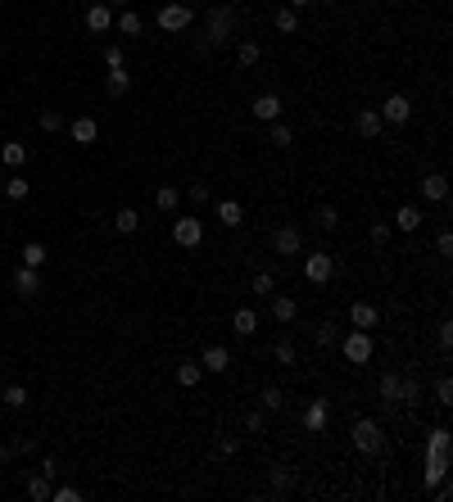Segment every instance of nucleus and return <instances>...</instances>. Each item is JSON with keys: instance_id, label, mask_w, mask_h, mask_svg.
Listing matches in <instances>:
<instances>
[{"instance_id": "obj_1", "label": "nucleus", "mask_w": 453, "mask_h": 502, "mask_svg": "<svg viewBox=\"0 0 453 502\" xmlns=\"http://www.w3.org/2000/svg\"><path fill=\"white\" fill-rule=\"evenodd\" d=\"M231 36H236V9H231V5H214V9H209V36L200 41V50L231 45Z\"/></svg>"}, {"instance_id": "obj_2", "label": "nucleus", "mask_w": 453, "mask_h": 502, "mask_svg": "<svg viewBox=\"0 0 453 502\" xmlns=\"http://www.w3.org/2000/svg\"><path fill=\"white\" fill-rule=\"evenodd\" d=\"M354 448H358V452H368V457H377V452L385 448V430H381L372 417L354 421Z\"/></svg>"}, {"instance_id": "obj_3", "label": "nucleus", "mask_w": 453, "mask_h": 502, "mask_svg": "<svg viewBox=\"0 0 453 502\" xmlns=\"http://www.w3.org/2000/svg\"><path fill=\"white\" fill-rule=\"evenodd\" d=\"M340 349H344V358H349L354 366H363V362H372V335L368 331H349L340 340Z\"/></svg>"}, {"instance_id": "obj_4", "label": "nucleus", "mask_w": 453, "mask_h": 502, "mask_svg": "<svg viewBox=\"0 0 453 502\" xmlns=\"http://www.w3.org/2000/svg\"><path fill=\"white\" fill-rule=\"evenodd\" d=\"M304 276H308L313 285H326V281L335 276V258L322 254V249H317V254H308V258H304Z\"/></svg>"}, {"instance_id": "obj_5", "label": "nucleus", "mask_w": 453, "mask_h": 502, "mask_svg": "<svg viewBox=\"0 0 453 502\" xmlns=\"http://www.w3.org/2000/svg\"><path fill=\"white\" fill-rule=\"evenodd\" d=\"M172 240H177L181 249H195L200 240H204V222L200 217H177L172 222Z\"/></svg>"}, {"instance_id": "obj_6", "label": "nucleus", "mask_w": 453, "mask_h": 502, "mask_svg": "<svg viewBox=\"0 0 453 502\" xmlns=\"http://www.w3.org/2000/svg\"><path fill=\"white\" fill-rule=\"evenodd\" d=\"M190 18L195 14H190L186 5H163L159 14H154V23H159L163 32H181V27H190Z\"/></svg>"}, {"instance_id": "obj_7", "label": "nucleus", "mask_w": 453, "mask_h": 502, "mask_svg": "<svg viewBox=\"0 0 453 502\" xmlns=\"http://www.w3.org/2000/svg\"><path fill=\"white\" fill-rule=\"evenodd\" d=\"M377 113H381V122H394V127H399V122L412 118V100H408V95H390Z\"/></svg>"}, {"instance_id": "obj_8", "label": "nucleus", "mask_w": 453, "mask_h": 502, "mask_svg": "<svg viewBox=\"0 0 453 502\" xmlns=\"http://www.w3.org/2000/svg\"><path fill=\"white\" fill-rule=\"evenodd\" d=\"M326 421H331V403H326V399H313V403L304 408V430H308V434H322Z\"/></svg>"}, {"instance_id": "obj_9", "label": "nucleus", "mask_w": 453, "mask_h": 502, "mask_svg": "<svg viewBox=\"0 0 453 502\" xmlns=\"http://www.w3.org/2000/svg\"><path fill=\"white\" fill-rule=\"evenodd\" d=\"M272 249H277L281 258L300 254V249H304V236H300V227H277V236H272Z\"/></svg>"}, {"instance_id": "obj_10", "label": "nucleus", "mask_w": 453, "mask_h": 502, "mask_svg": "<svg viewBox=\"0 0 453 502\" xmlns=\"http://www.w3.org/2000/svg\"><path fill=\"white\" fill-rule=\"evenodd\" d=\"M14 294H18V299H32V294H41V272L23 263V267L14 272Z\"/></svg>"}, {"instance_id": "obj_11", "label": "nucleus", "mask_w": 453, "mask_h": 502, "mask_svg": "<svg viewBox=\"0 0 453 502\" xmlns=\"http://www.w3.org/2000/svg\"><path fill=\"white\" fill-rule=\"evenodd\" d=\"M377 322H381L377 303H349V326H354V331H372Z\"/></svg>"}, {"instance_id": "obj_12", "label": "nucleus", "mask_w": 453, "mask_h": 502, "mask_svg": "<svg viewBox=\"0 0 453 502\" xmlns=\"http://www.w3.org/2000/svg\"><path fill=\"white\" fill-rule=\"evenodd\" d=\"M109 27H113V9L109 5H91V9H86V32L104 36Z\"/></svg>"}, {"instance_id": "obj_13", "label": "nucleus", "mask_w": 453, "mask_h": 502, "mask_svg": "<svg viewBox=\"0 0 453 502\" xmlns=\"http://www.w3.org/2000/svg\"><path fill=\"white\" fill-rule=\"evenodd\" d=\"M254 118L258 122H277V118H281V95H272V91L258 95V100H254Z\"/></svg>"}, {"instance_id": "obj_14", "label": "nucleus", "mask_w": 453, "mask_h": 502, "mask_svg": "<svg viewBox=\"0 0 453 502\" xmlns=\"http://www.w3.org/2000/svg\"><path fill=\"white\" fill-rule=\"evenodd\" d=\"M267 299H272V317H277L281 326H291L295 317H300V303H295L291 294H267Z\"/></svg>"}, {"instance_id": "obj_15", "label": "nucleus", "mask_w": 453, "mask_h": 502, "mask_svg": "<svg viewBox=\"0 0 453 502\" xmlns=\"http://www.w3.org/2000/svg\"><path fill=\"white\" fill-rule=\"evenodd\" d=\"M104 91H109L113 100H123V95L132 91V73L127 69H109V73H104Z\"/></svg>"}, {"instance_id": "obj_16", "label": "nucleus", "mask_w": 453, "mask_h": 502, "mask_svg": "<svg viewBox=\"0 0 453 502\" xmlns=\"http://www.w3.org/2000/svg\"><path fill=\"white\" fill-rule=\"evenodd\" d=\"M69 136H73L77 145H95V136H100V122H95V118H73Z\"/></svg>"}, {"instance_id": "obj_17", "label": "nucleus", "mask_w": 453, "mask_h": 502, "mask_svg": "<svg viewBox=\"0 0 453 502\" xmlns=\"http://www.w3.org/2000/svg\"><path fill=\"white\" fill-rule=\"evenodd\" d=\"M200 366H204V371H214V375H223L227 366H231V353L223 349V344H209V349H204V362H200Z\"/></svg>"}, {"instance_id": "obj_18", "label": "nucleus", "mask_w": 453, "mask_h": 502, "mask_svg": "<svg viewBox=\"0 0 453 502\" xmlns=\"http://www.w3.org/2000/svg\"><path fill=\"white\" fill-rule=\"evenodd\" d=\"M421 195H426L431 204H445V199H449V177H440V172H431V177L421 181Z\"/></svg>"}, {"instance_id": "obj_19", "label": "nucleus", "mask_w": 453, "mask_h": 502, "mask_svg": "<svg viewBox=\"0 0 453 502\" xmlns=\"http://www.w3.org/2000/svg\"><path fill=\"white\" fill-rule=\"evenodd\" d=\"M449 475V452H431L426 448V485H440Z\"/></svg>"}, {"instance_id": "obj_20", "label": "nucleus", "mask_w": 453, "mask_h": 502, "mask_svg": "<svg viewBox=\"0 0 453 502\" xmlns=\"http://www.w3.org/2000/svg\"><path fill=\"white\" fill-rule=\"evenodd\" d=\"M394 227H399V231H417L421 227V208L417 204H399V208H394Z\"/></svg>"}, {"instance_id": "obj_21", "label": "nucleus", "mask_w": 453, "mask_h": 502, "mask_svg": "<svg viewBox=\"0 0 453 502\" xmlns=\"http://www.w3.org/2000/svg\"><path fill=\"white\" fill-rule=\"evenodd\" d=\"M0 163L23 168V163H27V145H23V141H5V145H0Z\"/></svg>"}, {"instance_id": "obj_22", "label": "nucleus", "mask_w": 453, "mask_h": 502, "mask_svg": "<svg viewBox=\"0 0 453 502\" xmlns=\"http://www.w3.org/2000/svg\"><path fill=\"white\" fill-rule=\"evenodd\" d=\"M231 331H236L240 340H249V335L258 331V313H249V308H240V313L231 317Z\"/></svg>"}, {"instance_id": "obj_23", "label": "nucleus", "mask_w": 453, "mask_h": 502, "mask_svg": "<svg viewBox=\"0 0 453 502\" xmlns=\"http://www.w3.org/2000/svg\"><path fill=\"white\" fill-rule=\"evenodd\" d=\"M354 127H358V136H368V141H372V136L381 131V113H377V109H363L358 118H354Z\"/></svg>"}, {"instance_id": "obj_24", "label": "nucleus", "mask_w": 453, "mask_h": 502, "mask_svg": "<svg viewBox=\"0 0 453 502\" xmlns=\"http://www.w3.org/2000/svg\"><path fill=\"white\" fill-rule=\"evenodd\" d=\"M218 222H223V227H240V222H245V208H240L236 199H223V204H218Z\"/></svg>"}, {"instance_id": "obj_25", "label": "nucleus", "mask_w": 453, "mask_h": 502, "mask_svg": "<svg viewBox=\"0 0 453 502\" xmlns=\"http://www.w3.org/2000/svg\"><path fill=\"white\" fill-rule=\"evenodd\" d=\"M154 204H159L163 213H177V204H181V190H177V186H159V190H154Z\"/></svg>"}, {"instance_id": "obj_26", "label": "nucleus", "mask_w": 453, "mask_h": 502, "mask_svg": "<svg viewBox=\"0 0 453 502\" xmlns=\"http://www.w3.org/2000/svg\"><path fill=\"white\" fill-rule=\"evenodd\" d=\"M27 498H32V502H46V498H50V475H41V471H36V475L27 480Z\"/></svg>"}, {"instance_id": "obj_27", "label": "nucleus", "mask_w": 453, "mask_h": 502, "mask_svg": "<svg viewBox=\"0 0 453 502\" xmlns=\"http://www.w3.org/2000/svg\"><path fill=\"white\" fill-rule=\"evenodd\" d=\"M113 227H118L123 236H132V231L141 227V213H137V208H118V213H113Z\"/></svg>"}, {"instance_id": "obj_28", "label": "nucleus", "mask_w": 453, "mask_h": 502, "mask_svg": "<svg viewBox=\"0 0 453 502\" xmlns=\"http://www.w3.org/2000/svg\"><path fill=\"white\" fill-rule=\"evenodd\" d=\"M200 375H204V366H200V362H181V366H177V385H181V389L200 385Z\"/></svg>"}, {"instance_id": "obj_29", "label": "nucleus", "mask_w": 453, "mask_h": 502, "mask_svg": "<svg viewBox=\"0 0 453 502\" xmlns=\"http://www.w3.org/2000/svg\"><path fill=\"white\" fill-rule=\"evenodd\" d=\"M421 403V385L417 380H399V408H417Z\"/></svg>"}, {"instance_id": "obj_30", "label": "nucleus", "mask_w": 453, "mask_h": 502, "mask_svg": "<svg viewBox=\"0 0 453 502\" xmlns=\"http://www.w3.org/2000/svg\"><path fill=\"white\" fill-rule=\"evenodd\" d=\"M381 403L399 408V375H381Z\"/></svg>"}, {"instance_id": "obj_31", "label": "nucleus", "mask_w": 453, "mask_h": 502, "mask_svg": "<svg viewBox=\"0 0 453 502\" xmlns=\"http://www.w3.org/2000/svg\"><path fill=\"white\" fill-rule=\"evenodd\" d=\"M0 403H5V408H27V389L23 385H5V394H0Z\"/></svg>"}, {"instance_id": "obj_32", "label": "nucleus", "mask_w": 453, "mask_h": 502, "mask_svg": "<svg viewBox=\"0 0 453 502\" xmlns=\"http://www.w3.org/2000/svg\"><path fill=\"white\" fill-rule=\"evenodd\" d=\"M426 448H431V452H449V448H453V434H449L445 426H435V430H431V439H426Z\"/></svg>"}, {"instance_id": "obj_33", "label": "nucleus", "mask_w": 453, "mask_h": 502, "mask_svg": "<svg viewBox=\"0 0 453 502\" xmlns=\"http://www.w3.org/2000/svg\"><path fill=\"white\" fill-rule=\"evenodd\" d=\"M258 399H263V412H281V408H286V394L277 389V385H267V389L258 394Z\"/></svg>"}, {"instance_id": "obj_34", "label": "nucleus", "mask_w": 453, "mask_h": 502, "mask_svg": "<svg viewBox=\"0 0 453 502\" xmlns=\"http://www.w3.org/2000/svg\"><path fill=\"white\" fill-rule=\"evenodd\" d=\"M267 141H272V145H277V150H286V145H291V141H295V131H291V127H286V122H281V118H277V122H272V131H267Z\"/></svg>"}, {"instance_id": "obj_35", "label": "nucleus", "mask_w": 453, "mask_h": 502, "mask_svg": "<svg viewBox=\"0 0 453 502\" xmlns=\"http://www.w3.org/2000/svg\"><path fill=\"white\" fill-rule=\"evenodd\" d=\"M272 23H277V32H295V27H300V14H295V9L286 5V9H277V18H272Z\"/></svg>"}, {"instance_id": "obj_36", "label": "nucleus", "mask_w": 453, "mask_h": 502, "mask_svg": "<svg viewBox=\"0 0 453 502\" xmlns=\"http://www.w3.org/2000/svg\"><path fill=\"white\" fill-rule=\"evenodd\" d=\"M317 344H322V349L340 344V326H335V322H322V326H317Z\"/></svg>"}, {"instance_id": "obj_37", "label": "nucleus", "mask_w": 453, "mask_h": 502, "mask_svg": "<svg viewBox=\"0 0 453 502\" xmlns=\"http://www.w3.org/2000/svg\"><path fill=\"white\" fill-rule=\"evenodd\" d=\"M272 489H277V494H291V489H295V475H291L286 466H272Z\"/></svg>"}, {"instance_id": "obj_38", "label": "nucleus", "mask_w": 453, "mask_h": 502, "mask_svg": "<svg viewBox=\"0 0 453 502\" xmlns=\"http://www.w3.org/2000/svg\"><path fill=\"white\" fill-rule=\"evenodd\" d=\"M258 55H263V50H258V41H240L236 45V59L245 64V69H249V64H258Z\"/></svg>"}, {"instance_id": "obj_39", "label": "nucleus", "mask_w": 453, "mask_h": 502, "mask_svg": "<svg viewBox=\"0 0 453 502\" xmlns=\"http://www.w3.org/2000/svg\"><path fill=\"white\" fill-rule=\"evenodd\" d=\"M249 289H254V294H272V289H277V281H272V272H254V281H249Z\"/></svg>"}, {"instance_id": "obj_40", "label": "nucleus", "mask_w": 453, "mask_h": 502, "mask_svg": "<svg viewBox=\"0 0 453 502\" xmlns=\"http://www.w3.org/2000/svg\"><path fill=\"white\" fill-rule=\"evenodd\" d=\"M118 32H127V36H141V18L132 14V9H123V14H118Z\"/></svg>"}, {"instance_id": "obj_41", "label": "nucleus", "mask_w": 453, "mask_h": 502, "mask_svg": "<svg viewBox=\"0 0 453 502\" xmlns=\"http://www.w3.org/2000/svg\"><path fill=\"white\" fill-rule=\"evenodd\" d=\"M317 227H322V231H335V227H340V213H335L331 204H322V208H317Z\"/></svg>"}, {"instance_id": "obj_42", "label": "nucleus", "mask_w": 453, "mask_h": 502, "mask_svg": "<svg viewBox=\"0 0 453 502\" xmlns=\"http://www.w3.org/2000/svg\"><path fill=\"white\" fill-rule=\"evenodd\" d=\"M23 263L27 267H41L46 263V245H36V240H32V245H23Z\"/></svg>"}, {"instance_id": "obj_43", "label": "nucleus", "mask_w": 453, "mask_h": 502, "mask_svg": "<svg viewBox=\"0 0 453 502\" xmlns=\"http://www.w3.org/2000/svg\"><path fill=\"white\" fill-rule=\"evenodd\" d=\"M41 131H64V113L60 109H41Z\"/></svg>"}, {"instance_id": "obj_44", "label": "nucleus", "mask_w": 453, "mask_h": 502, "mask_svg": "<svg viewBox=\"0 0 453 502\" xmlns=\"http://www.w3.org/2000/svg\"><path fill=\"white\" fill-rule=\"evenodd\" d=\"M435 403H440V408H453V380H449V375H440V385H435Z\"/></svg>"}, {"instance_id": "obj_45", "label": "nucleus", "mask_w": 453, "mask_h": 502, "mask_svg": "<svg viewBox=\"0 0 453 502\" xmlns=\"http://www.w3.org/2000/svg\"><path fill=\"white\" fill-rule=\"evenodd\" d=\"M5 195L9 199H27V177H9L5 181Z\"/></svg>"}, {"instance_id": "obj_46", "label": "nucleus", "mask_w": 453, "mask_h": 502, "mask_svg": "<svg viewBox=\"0 0 453 502\" xmlns=\"http://www.w3.org/2000/svg\"><path fill=\"white\" fill-rule=\"evenodd\" d=\"M263 426H267V417H263V408H254V412H245V430H249V434H263Z\"/></svg>"}, {"instance_id": "obj_47", "label": "nucleus", "mask_w": 453, "mask_h": 502, "mask_svg": "<svg viewBox=\"0 0 453 502\" xmlns=\"http://www.w3.org/2000/svg\"><path fill=\"white\" fill-rule=\"evenodd\" d=\"M272 353H277V362H281V366H291L295 362V340H277Z\"/></svg>"}, {"instance_id": "obj_48", "label": "nucleus", "mask_w": 453, "mask_h": 502, "mask_svg": "<svg viewBox=\"0 0 453 502\" xmlns=\"http://www.w3.org/2000/svg\"><path fill=\"white\" fill-rule=\"evenodd\" d=\"M50 498H55V502H77L82 494H77L73 485H60V489H50Z\"/></svg>"}, {"instance_id": "obj_49", "label": "nucleus", "mask_w": 453, "mask_h": 502, "mask_svg": "<svg viewBox=\"0 0 453 502\" xmlns=\"http://www.w3.org/2000/svg\"><path fill=\"white\" fill-rule=\"evenodd\" d=\"M104 69H123V50H118V45H109V50H104Z\"/></svg>"}, {"instance_id": "obj_50", "label": "nucleus", "mask_w": 453, "mask_h": 502, "mask_svg": "<svg viewBox=\"0 0 453 502\" xmlns=\"http://www.w3.org/2000/svg\"><path fill=\"white\" fill-rule=\"evenodd\" d=\"M190 204H209V186H204V181H195V186H190Z\"/></svg>"}, {"instance_id": "obj_51", "label": "nucleus", "mask_w": 453, "mask_h": 502, "mask_svg": "<svg viewBox=\"0 0 453 502\" xmlns=\"http://www.w3.org/2000/svg\"><path fill=\"white\" fill-rule=\"evenodd\" d=\"M435 249H440V254H453V236H449V231H440V236H435Z\"/></svg>"}, {"instance_id": "obj_52", "label": "nucleus", "mask_w": 453, "mask_h": 502, "mask_svg": "<svg viewBox=\"0 0 453 502\" xmlns=\"http://www.w3.org/2000/svg\"><path fill=\"white\" fill-rule=\"evenodd\" d=\"M453 344V322H440V349H449Z\"/></svg>"}, {"instance_id": "obj_53", "label": "nucleus", "mask_w": 453, "mask_h": 502, "mask_svg": "<svg viewBox=\"0 0 453 502\" xmlns=\"http://www.w3.org/2000/svg\"><path fill=\"white\" fill-rule=\"evenodd\" d=\"M41 475L55 480V475H60V461H55V457H41Z\"/></svg>"}, {"instance_id": "obj_54", "label": "nucleus", "mask_w": 453, "mask_h": 502, "mask_svg": "<svg viewBox=\"0 0 453 502\" xmlns=\"http://www.w3.org/2000/svg\"><path fill=\"white\" fill-rule=\"evenodd\" d=\"M372 240H377V245H385V240H390V227H385V222H377V227H372Z\"/></svg>"}, {"instance_id": "obj_55", "label": "nucleus", "mask_w": 453, "mask_h": 502, "mask_svg": "<svg viewBox=\"0 0 453 502\" xmlns=\"http://www.w3.org/2000/svg\"><path fill=\"white\" fill-rule=\"evenodd\" d=\"M32 448H36V439H32V434H27V439H18V443H14V448H9V452H32Z\"/></svg>"}, {"instance_id": "obj_56", "label": "nucleus", "mask_w": 453, "mask_h": 502, "mask_svg": "<svg viewBox=\"0 0 453 502\" xmlns=\"http://www.w3.org/2000/svg\"><path fill=\"white\" fill-rule=\"evenodd\" d=\"M109 5H118V9H127V5H137V0H109Z\"/></svg>"}, {"instance_id": "obj_57", "label": "nucleus", "mask_w": 453, "mask_h": 502, "mask_svg": "<svg viewBox=\"0 0 453 502\" xmlns=\"http://www.w3.org/2000/svg\"><path fill=\"white\" fill-rule=\"evenodd\" d=\"M304 5H313V0H291V9H304Z\"/></svg>"}]
</instances>
